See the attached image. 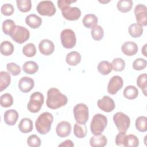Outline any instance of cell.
I'll return each mask as SVG.
<instances>
[{"mask_svg":"<svg viewBox=\"0 0 147 147\" xmlns=\"http://www.w3.org/2000/svg\"><path fill=\"white\" fill-rule=\"evenodd\" d=\"M68 103L66 95L62 94L56 88H51L47 91V106L51 109H57L65 106Z\"/></svg>","mask_w":147,"mask_h":147,"instance_id":"obj_1","label":"cell"},{"mask_svg":"<svg viewBox=\"0 0 147 147\" xmlns=\"http://www.w3.org/2000/svg\"><path fill=\"white\" fill-rule=\"evenodd\" d=\"M53 121L52 114L49 112H44L41 114L35 122L36 130L41 134H47L51 129Z\"/></svg>","mask_w":147,"mask_h":147,"instance_id":"obj_2","label":"cell"},{"mask_svg":"<svg viewBox=\"0 0 147 147\" xmlns=\"http://www.w3.org/2000/svg\"><path fill=\"white\" fill-rule=\"evenodd\" d=\"M107 125V117L102 114L94 115L90 124V129L94 135L101 134Z\"/></svg>","mask_w":147,"mask_h":147,"instance_id":"obj_3","label":"cell"},{"mask_svg":"<svg viewBox=\"0 0 147 147\" xmlns=\"http://www.w3.org/2000/svg\"><path fill=\"white\" fill-rule=\"evenodd\" d=\"M44 97L42 93L38 91L32 93L30 96L29 102L28 103V110L33 113L38 112L44 103Z\"/></svg>","mask_w":147,"mask_h":147,"instance_id":"obj_4","label":"cell"},{"mask_svg":"<svg viewBox=\"0 0 147 147\" xmlns=\"http://www.w3.org/2000/svg\"><path fill=\"white\" fill-rule=\"evenodd\" d=\"M113 121L119 133H126L130 124V119L122 112H117L113 115Z\"/></svg>","mask_w":147,"mask_h":147,"instance_id":"obj_5","label":"cell"},{"mask_svg":"<svg viewBox=\"0 0 147 147\" xmlns=\"http://www.w3.org/2000/svg\"><path fill=\"white\" fill-rule=\"evenodd\" d=\"M74 118L77 123L85 124L89 117L88 108L84 103H79L75 106L73 110Z\"/></svg>","mask_w":147,"mask_h":147,"instance_id":"obj_6","label":"cell"},{"mask_svg":"<svg viewBox=\"0 0 147 147\" xmlns=\"http://www.w3.org/2000/svg\"><path fill=\"white\" fill-rule=\"evenodd\" d=\"M60 40L63 47L67 49L74 48L76 44L75 33L71 29H65L61 31Z\"/></svg>","mask_w":147,"mask_h":147,"instance_id":"obj_7","label":"cell"},{"mask_svg":"<svg viewBox=\"0 0 147 147\" xmlns=\"http://www.w3.org/2000/svg\"><path fill=\"white\" fill-rule=\"evenodd\" d=\"M10 36L16 42L21 44L29 38L30 33L26 28L21 25H16Z\"/></svg>","mask_w":147,"mask_h":147,"instance_id":"obj_8","label":"cell"},{"mask_svg":"<svg viewBox=\"0 0 147 147\" xmlns=\"http://www.w3.org/2000/svg\"><path fill=\"white\" fill-rule=\"evenodd\" d=\"M36 10L40 15L48 17L53 16L56 12V7L51 1H40L36 7Z\"/></svg>","mask_w":147,"mask_h":147,"instance_id":"obj_9","label":"cell"},{"mask_svg":"<svg viewBox=\"0 0 147 147\" xmlns=\"http://www.w3.org/2000/svg\"><path fill=\"white\" fill-rule=\"evenodd\" d=\"M136 21L138 24L145 26L147 24V7L144 4L137 5L134 10Z\"/></svg>","mask_w":147,"mask_h":147,"instance_id":"obj_10","label":"cell"},{"mask_svg":"<svg viewBox=\"0 0 147 147\" xmlns=\"http://www.w3.org/2000/svg\"><path fill=\"white\" fill-rule=\"evenodd\" d=\"M123 84L122 77L118 75L113 76L109 80L107 85V92L110 95H115L121 90Z\"/></svg>","mask_w":147,"mask_h":147,"instance_id":"obj_11","label":"cell"},{"mask_svg":"<svg viewBox=\"0 0 147 147\" xmlns=\"http://www.w3.org/2000/svg\"><path fill=\"white\" fill-rule=\"evenodd\" d=\"M61 14L67 20L75 21L78 20L81 16V11L77 7L68 6L62 9Z\"/></svg>","mask_w":147,"mask_h":147,"instance_id":"obj_12","label":"cell"},{"mask_svg":"<svg viewBox=\"0 0 147 147\" xmlns=\"http://www.w3.org/2000/svg\"><path fill=\"white\" fill-rule=\"evenodd\" d=\"M97 105L101 110L106 113L112 111L115 107L114 100L107 95L103 96L102 99H98Z\"/></svg>","mask_w":147,"mask_h":147,"instance_id":"obj_13","label":"cell"},{"mask_svg":"<svg viewBox=\"0 0 147 147\" xmlns=\"http://www.w3.org/2000/svg\"><path fill=\"white\" fill-rule=\"evenodd\" d=\"M38 48L41 54L49 56L54 52L55 45L51 40L48 39H43L40 42Z\"/></svg>","mask_w":147,"mask_h":147,"instance_id":"obj_14","label":"cell"},{"mask_svg":"<svg viewBox=\"0 0 147 147\" xmlns=\"http://www.w3.org/2000/svg\"><path fill=\"white\" fill-rule=\"evenodd\" d=\"M34 86V80L28 76H24L21 78L18 82V88L20 90L24 92L27 93L31 91Z\"/></svg>","mask_w":147,"mask_h":147,"instance_id":"obj_15","label":"cell"},{"mask_svg":"<svg viewBox=\"0 0 147 147\" xmlns=\"http://www.w3.org/2000/svg\"><path fill=\"white\" fill-rule=\"evenodd\" d=\"M71 125L67 121H61L56 127V133L60 137H66L68 136L71 131Z\"/></svg>","mask_w":147,"mask_h":147,"instance_id":"obj_16","label":"cell"},{"mask_svg":"<svg viewBox=\"0 0 147 147\" xmlns=\"http://www.w3.org/2000/svg\"><path fill=\"white\" fill-rule=\"evenodd\" d=\"M138 49L137 44L133 41H126L121 47V50L123 53L128 56H132L136 55L138 52Z\"/></svg>","mask_w":147,"mask_h":147,"instance_id":"obj_17","label":"cell"},{"mask_svg":"<svg viewBox=\"0 0 147 147\" xmlns=\"http://www.w3.org/2000/svg\"><path fill=\"white\" fill-rule=\"evenodd\" d=\"M18 113L16 110H7L4 113V122L7 125L13 126L16 124L18 119Z\"/></svg>","mask_w":147,"mask_h":147,"instance_id":"obj_18","label":"cell"},{"mask_svg":"<svg viewBox=\"0 0 147 147\" xmlns=\"http://www.w3.org/2000/svg\"><path fill=\"white\" fill-rule=\"evenodd\" d=\"M107 140L102 134L94 135L90 140V144L92 147H103L107 145Z\"/></svg>","mask_w":147,"mask_h":147,"instance_id":"obj_19","label":"cell"},{"mask_svg":"<svg viewBox=\"0 0 147 147\" xmlns=\"http://www.w3.org/2000/svg\"><path fill=\"white\" fill-rule=\"evenodd\" d=\"M25 22L31 28L36 29L41 26L42 24V19L36 14H31L26 16Z\"/></svg>","mask_w":147,"mask_h":147,"instance_id":"obj_20","label":"cell"},{"mask_svg":"<svg viewBox=\"0 0 147 147\" xmlns=\"http://www.w3.org/2000/svg\"><path fill=\"white\" fill-rule=\"evenodd\" d=\"M81 59V55L78 52L72 51L67 55L65 60L68 65L75 66L80 62Z\"/></svg>","mask_w":147,"mask_h":147,"instance_id":"obj_21","label":"cell"},{"mask_svg":"<svg viewBox=\"0 0 147 147\" xmlns=\"http://www.w3.org/2000/svg\"><path fill=\"white\" fill-rule=\"evenodd\" d=\"M20 131L23 133H28L33 130V122L28 118H22L18 125Z\"/></svg>","mask_w":147,"mask_h":147,"instance_id":"obj_22","label":"cell"},{"mask_svg":"<svg viewBox=\"0 0 147 147\" xmlns=\"http://www.w3.org/2000/svg\"><path fill=\"white\" fill-rule=\"evenodd\" d=\"M98 17L94 14H87L83 18L82 22L83 25L89 29H92L98 24Z\"/></svg>","mask_w":147,"mask_h":147,"instance_id":"obj_23","label":"cell"},{"mask_svg":"<svg viewBox=\"0 0 147 147\" xmlns=\"http://www.w3.org/2000/svg\"><path fill=\"white\" fill-rule=\"evenodd\" d=\"M11 76L9 72L6 71L0 72V90H5L10 84Z\"/></svg>","mask_w":147,"mask_h":147,"instance_id":"obj_24","label":"cell"},{"mask_svg":"<svg viewBox=\"0 0 147 147\" xmlns=\"http://www.w3.org/2000/svg\"><path fill=\"white\" fill-rule=\"evenodd\" d=\"M14 45L9 41H4L1 43L0 50L1 53L6 56L11 55L14 52Z\"/></svg>","mask_w":147,"mask_h":147,"instance_id":"obj_25","label":"cell"},{"mask_svg":"<svg viewBox=\"0 0 147 147\" xmlns=\"http://www.w3.org/2000/svg\"><path fill=\"white\" fill-rule=\"evenodd\" d=\"M123 96L130 100L136 99L138 95V89L134 86H127L125 87L123 92Z\"/></svg>","mask_w":147,"mask_h":147,"instance_id":"obj_26","label":"cell"},{"mask_svg":"<svg viewBox=\"0 0 147 147\" xmlns=\"http://www.w3.org/2000/svg\"><path fill=\"white\" fill-rule=\"evenodd\" d=\"M143 28L137 23L131 24L128 28V32L129 34L134 38L140 37L143 33Z\"/></svg>","mask_w":147,"mask_h":147,"instance_id":"obj_27","label":"cell"},{"mask_svg":"<svg viewBox=\"0 0 147 147\" xmlns=\"http://www.w3.org/2000/svg\"><path fill=\"white\" fill-rule=\"evenodd\" d=\"M22 69L27 74H34L38 71V65L33 61H27L23 64Z\"/></svg>","mask_w":147,"mask_h":147,"instance_id":"obj_28","label":"cell"},{"mask_svg":"<svg viewBox=\"0 0 147 147\" xmlns=\"http://www.w3.org/2000/svg\"><path fill=\"white\" fill-rule=\"evenodd\" d=\"M87 129L85 124H80L76 123L74 126V135L79 138H83L87 135Z\"/></svg>","mask_w":147,"mask_h":147,"instance_id":"obj_29","label":"cell"},{"mask_svg":"<svg viewBox=\"0 0 147 147\" xmlns=\"http://www.w3.org/2000/svg\"><path fill=\"white\" fill-rule=\"evenodd\" d=\"M133 5V2L131 0H119L117 2V7L119 11L127 13L131 9Z\"/></svg>","mask_w":147,"mask_h":147,"instance_id":"obj_30","label":"cell"},{"mask_svg":"<svg viewBox=\"0 0 147 147\" xmlns=\"http://www.w3.org/2000/svg\"><path fill=\"white\" fill-rule=\"evenodd\" d=\"M97 69L99 72L103 75H108L112 71L111 63L106 60L100 61L97 66Z\"/></svg>","mask_w":147,"mask_h":147,"instance_id":"obj_31","label":"cell"},{"mask_svg":"<svg viewBox=\"0 0 147 147\" xmlns=\"http://www.w3.org/2000/svg\"><path fill=\"white\" fill-rule=\"evenodd\" d=\"M16 25L14 21L10 19H7L3 21L2 28L3 33L6 35H10L11 33L13 32L15 28Z\"/></svg>","mask_w":147,"mask_h":147,"instance_id":"obj_32","label":"cell"},{"mask_svg":"<svg viewBox=\"0 0 147 147\" xmlns=\"http://www.w3.org/2000/svg\"><path fill=\"white\" fill-rule=\"evenodd\" d=\"M136 127L140 132H145L147 130V118L145 116H140L135 123Z\"/></svg>","mask_w":147,"mask_h":147,"instance_id":"obj_33","label":"cell"},{"mask_svg":"<svg viewBox=\"0 0 147 147\" xmlns=\"http://www.w3.org/2000/svg\"><path fill=\"white\" fill-rule=\"evenodd\" d=\"M139 145V140L137 136L134 134L126 135L124 142L123 146L125 147H137Z\"/></svg>","mask_w":147,"mask_h":147,"instance_id":"obj_34","label":"cell"},{"mask_svg":"<svg viewBox=\"0 0 147 147\" xmlns=\"http://www.w3.org/2000/svg\"><path fill=\"white\" fill-rule=\"evenodd\" d=\"M137 85L141 88L145 95H146L147 75L146 73L140 75L137 79Z\"/></svg>","mask_w":147,"mask_h":147,"instance_id":"obj_35","label":"cell"},{"mask_svg":"<svg viewBox=\"0 0 147 147\" xmlns=\"http://www.w3.org/2000/svg\"><path fill=\"white\" fill-rule=\"evenodd\" d=\"M91 34L92 38L96 41L101 40L104 35V30L100 25H96L91 30Z\"/></svg>","mask_w":147,"mask_h":147,"instance_id":"obj_36","label":"cell"},{"mask_svg":"<svg viewBox=\"0 0 147 147\" xmlns=\"http://www.w3.org/2000/svg\"><path fill=\"white\" fill-rule=\"evenodd\" d=\"M17 6L20 11L26 13L30 10L32 2L30 0H17Z\"/></svg>","mask_w":147,"mask_h":147,"instance_id":"obj_37","label":"cell"},{"mask_svg":"<svg viewBox=\"0 0 147 147\" xmlns=\"http://www.w3.org/2000/svg\"><path fill=\"white\" fill-rule=\"evenodd\" d=\"M112 69L115 71L120 72L123 70L125 67V62L124 60L120 57H117L113 60L111 63Z\"/></svg>","mask_w":147,"mask_h":147,"instance_id":"obj_38","label":"cell"},{"mask_svg":"<svg viewBox=\"0 0 147 147\" xmlns=\"http://www.w3.org/2000/svg\"><path fill=\"white\" fill-rule=\"evenodd\" d=\"M0 103L3 107H10L13 104V98L9 93H5L1 96Z\"/></svg>","mask_w":147,"mask_h":147,"instance_id":"obj_39","label":"cell"},{"mask_svg":"<svg viewBox=\"0 0 147 147\" xmlns=\"http://www.w3.org/2000/svg\"><path fill=\"white\" fill-rule=\"evenodd\" d=\"M22 53L26 57H33L36 53V46L33 43L26 44L22 48Z\"/></svg>","mask_w":147,"mask_h":147,"instance_id":"obj_40","label":"cell"},{"mask_svg":"<svg viewBox=\"0 0 147 147\" xmlns=\"http://www.w3.org/2000/svg\"><path fill=\"white\" fill-rule=\"evenodd\" d=\"M6 68L9 72L13 76H17L21 73V67L15 63H9L6 65Z\"/></svg>","mask_w":147,"mask_h":147,"instance_id":"obj_41","label":"cell"},{"mask_svg":"<svg viewBox=\"0 0 147 147\" xmlns=\"http://www.w3.org/2000/svg\"><path fill=\"white\" fill-rule=\"evenodd\" d=\"M146 60L142 58H137L133 63L132 67L133 69L137 71H140L145 69L146 67Z\"/></svg>","mask_w":147,"mask_h":147,"instance_id":"obj_42","label":"cell"},{"mask_svg":"<svg viewBox=\"0 0 147 147\" xmlns=\"http://www.w3.org/2000/svg\"><path fill=\"white\" fill-rule=\"evenodd\" d=\"M41 142V140L36 134L30 135L27 139V144L30 147H39Z\"/></svg>","mask_w":147,"mask_h":147,"instance_id":"obj_43","label":"cell"},{"mask_svg":"<svg viewBox=\"0 0 147 147\" xmlns=\"http://www.w3.org/2000/svg\"><path fill=\"white\" fill-rule=\"evenodd\" d=\"M1 11L4 16H9L13 14L14 11V8L13 6L10 3H5L1 6Z\"/></svg>","mask_w":147,"mask_h":147,"instance_id":"obj_44","label":"cell"},{"mask_svg":"<svg viewBox=\"0 0 147 147\" xmlns=\"http://www.w3.org/2000/svg\"><path fill=\"white\" fill-rule=\"evenodd\" d=\"M126 133H119L115 137V144L118 146H123L126 137Z\"/></svg>","mask_w":147,"mask_h":147,"instance_id":"obj_45","label":"cell"},{"mask_svg":"<svg viewBox=\"0 0 147 147\" xmlns=\"http://www.w3.org/2000/svg\"><path fill=\"white\" fill-rule=\"evenodd\" d=\"M76 1L75 0H58L57 6L61 10L64 7L70 6V4L74 2H76Z\"/></svg>","mask_w":147,"mask_h":147,"instance_id":"obj_46","label":"cell"},{"mask_svg":"<svg viewBox=\"0 0 147 147\" xmlns=\"http://www.w3.org/2000/svg\"><path fill=\"white\" fill-rule=\"evenodd\" d=\"M59 146L61 147H73L74 146V144L73 142L70 140H67L63 142L62 143L59 145Z\"/></svg>","mask_w":147,"mask_h":147,"instance_id":"obj_47","label":"cell"},{"mask_svg":"<svg viewBox=\"0 0 147 147\" xmlns=\"http://www.w3.org/2000/svg\"><path fill=\"white\" fill-rule=\"evenodd\" d=\"M146 46H147V44H145L144 47L142 48V53L144 55V56L146 57L147 56V54H146Z\"/></svg>","mask_w":147,"mask_h":147,"instance_id":"obj_48","label":"cell"},{"mask_svg":"<svg viewBox=\"0 0 147 147\" xmlns=\"http://www.w3.org/2000/svg\"><path fill=\"white\" fill-rule=\"evenodd\" d=\"M100 2H101V3H107V2H110V1H106V2H105V1H99Z\"/></svg>","mask_w":147,"mask_h":147,"instance_id":"obj_49","label":"cell"}]
</instances>
